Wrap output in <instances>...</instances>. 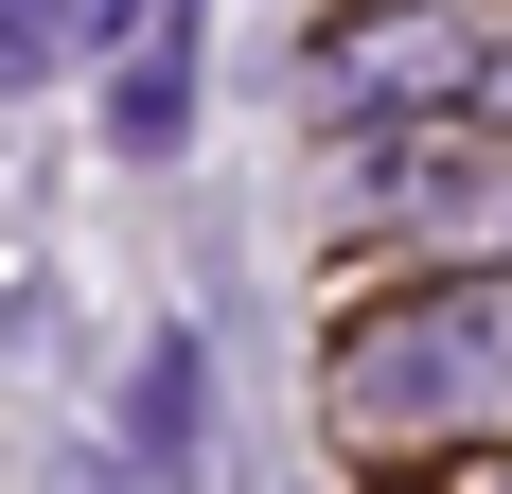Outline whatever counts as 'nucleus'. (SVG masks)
I'll list each match as a JSON object with an SVG mask.
<instances>
[{"label": "nucleus", "mask_w": 512, "mask_h": 494, "mask_svg": "<svg viewBox=\"0 0 512 494\" xmlns=\"http://www.w3.org/2000/svg\"><path fill=\"white\" fill-rule=\"evenodd\" d=\"M36 53H53V0H0V89H36Z\"/></svg>", "instance_id": "423d86ee"}, {"label": "nucleus", "mask_w": 512, "mask_h": 494, "mask_svg": "<svg viewBox=\"0 0 512 494\" xmlns=\"http://www.w3.org/2000/svg\"><path fill=\"white\" fill-rule=\"evenodd\" d=\"M354 177L407 212V230H512V159L495 142H407V159H354Z\"/></svg>", "instance_id": "7ed1b4c3"}, {"label": "nucleus", "mask_w": 512, "mask_h": 494, "mask_svg": "<svg viewBox=\"0 0 512 494\" xmlns=\"http://www.w3.org/2000/svg\"><path fill=\"white\" fill-rule=\"evenodd\" d=\"M460 71H477L460 18H371V36L318 53V89H336V106H424V89H460Z\"/></svg>", "instance_id": "20e7f679"}, {"label": "nucleus", "mask_w": 512, "mask_h": 494, "mask_svg": "<svg viewBox=\"0 0 512 494\" xmlns=\"http://www.w3.org/2000/svg\"><path fill=\"white\" fill-rule=\"evenodd\" d=\"M106 142L124 159L195 142V0H142V53H124V89H106Z\"/></svg>", "instance_id": "f03ea898"}, {"label": "nucleus", "mask_w": 512, "mask_h": 494, "mask_svg": "<svg viewBox=\"0 0 512 494\" xmlns=\"http://www.w3.org/2000/svg\"><path fill=\"white\" fill-rule=\"evenodd\" d=\"M495 371H512V300H424V318H371L354 406L371 424H424V406H477Z\"/></svg>", "instance_id": "f257e3e1"}, {"label": "nucleus", "mask_w": 512, "mask_h": 494, "mask_svg": "<svg viewBox=\"0 0 512 494\" xmlns=\"http://www.w3.org/2000/svg\"><path fill=\"white\" fill-rule=\"evenodd\" d=\"M195 442H212V353H195V336H159V353H142V389H124V459H142V477H195Z\"/></svg>", "instance_id": "39448f33"}]
</instances>
